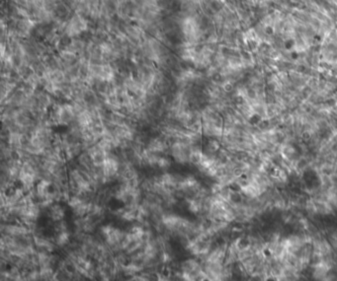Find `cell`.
Returning <instances> with one entry per match:
<instances>
[{"mask_svg":"<svg viewBox=\"0 0 337 281\" xmlns=\"http://www.w3.org/2000/svg\"><path fill=\"white\" fill-rule=\"evenodd\" d=\"M193 145L182 140H174L170 142L168 155L180 165H187L190 163V154Z\"/></svg>","mask_w":337,"mask_h":281,"instance_id":"obj_1","label":"cell"},{"mask_svg":"<svg viewBox=\"0 0 337 281\" xmlns=\"http://www.w3.org/2000/svg\"><path fill=\"white\" fill-rule=\"evenodd\" d=\"M120 166H121V160H120L117 152L108 153L105 163L101 167V170L107 184L111 183L113 181H117Z\"/></svg>","mask_w":337,"mask_h":281,"instance_id":"obj_2","label":"cell"},{"mask_svg":"<svg viewBox=\"0 0 337 281\" xmlns=\"http://www.w3.org/2000/svg\"><path fill=\"white\" fill-rule=\"evenodd\" d=\"M169 146H170V141L168 140L165 136L160 134L159 136H154L149 138L144 148L148 149V150L152 151L156 154L160 155H168V151H169Z\"/></svg>","mask_w":337,"mask_h":281,"instance_id":"obj_3","label":"cell"},{"mask_svg":"<svg viewBox=\"0 0 337 281\" xmlns=\"http://www.w3.org/2000/svg\"><path fill=\"white\" fill-rule=\"evenodd\" d=\"M86 152L89 154L91 161L96 168H101L108 156V152H106L103 148H102L98 143H96L93 146L88 148Z\"/></svg>","mask_w":337,"mask_h":281,"instance_id":"obj_4","label":"cell"},{"mask_svg":"<svg viewBox=\"0 0 337 281\" xmlns=\"http://www.w3.org/2000/svg\"><path fill=\"white\" fill-rule=\"evenodd\" d=\"M47 216L52 222H58L64 220L65 208L59 202H55L47 209Z\"/></svg>","mask_w":337,"mask_h":281,"instance_id":"obj_5","label":"cell"},{"mask_svg":"<svg viewBox=\"0 0 337 281\" xmlns=\"http://www.w3.org/2000/svg\"><path fill=\"white\" fill-rule=\"evenodd\" d=\"M172 166V158H170L168 155H161L158 162H157V168L162 170L164 172H167V170H169Z\"/></svg>","mask_w":337,"mask_h":281,"instance_id":"obj_6","label":"cell"}]
</instances>
